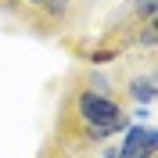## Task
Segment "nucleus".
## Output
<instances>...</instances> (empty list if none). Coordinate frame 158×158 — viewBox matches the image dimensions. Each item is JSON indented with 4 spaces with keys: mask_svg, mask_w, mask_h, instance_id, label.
<instances>
[{
    "mask_svg": "<svg viewBox=\"0 0 158 158\" xmlns=\"http://www.w3.org/2000/svg\"><path fill=\"white\" fill-rule=\"evenodd\" d=\"M90 158H115V144H111V140H108V144H101Z\"/></svg>",
    "mask_w": 158,
    "mask_h": 158,
    "instance_id": "0eeeda50",
    "label": "nucleus"
},
{
    "mask_svg": "<svg viewBox=\"0 0 158 158\" xmlns=\"http://www.w3.org/2000/svg\"><path fill=\"white\" fill-rule=\"evenodd\" d=\"M115 158H158V133L151 122H129L122 129V144H115Z\"/></svg>",
    "mask_w": 158,
    "mask_h": 158,
    "instance_id": "20e7f679",
    "label": "nucleus"
},
{
    "mask_svg": "<svg viewBox=\"0 0 158 158\" xmlns=\"http://www.w3.org/2000/svg\"><path fill=\"white\" fill-rule=\"evenodd\" d=\"M126 11H129L137 22H155V18H158V0H129Z\"/></svg>",
    "mask_w": 158,
    "mask_h": 158,
    "instance_id": "39448f33",
    "label": "nucleus"
},
{
    "mask_svg": "<svg viewBox=\"0 0 158 158\" xmlns=\"http://www.w3.org/2000/svg\"><path fill=\"white\" fill-rule=\"evenodd\" d=\"M108 72L115 90L122 94L129 108H151L158 97V72H155V50H129Z\"/></svg>",
    "mask_w": 158,
    "mask_h": 158,
    "instance_id": "f03ea898",
    "label": "nucleus"
},
{
    "mask_svg": "<svg viewBox=\"0 0 158 158\" xmlns=\"http://www.w3.org/2000/svg\"><path fill=\"white\" fill-rule=\"evenodd\" d=\"M40 4H43V0H15V11H11V15H15L18 22H25V18L32 15V11L40 7Z\"/></svg>",
    "mask_w": 158,
    "mask_h": 158,
    "instance_id": "423d86ee",
    "label": "nucleus"
},
{
    "mask_svg": "<svg viewBox=\"0 0 158 158\" xmlns=\"http://www.w3.org/2000/svg\"><path fill=\"white\" fill-rule=\"evenodd\" d=\"M72 15H76V0H43L22 25L32 29L36 36H58L61 29L72 25Z\"/></svg>",
    "mask_w": 158,
    "mask_h": 158,
    "instance_id": "7ed1b4c3",
    "label": "nucleus"
},
{
    "mask_svg": "<svg viewBox=\"0 0 158 158\" xmlns=\"http://www.w3.org/2000/svg\"><path fill=\"white\" fill-rule=\"evenodd\" d=\"M129 126V104L115 90L104 69H76L58 97V111L50 122L47 140L72 151H97L101 144L115 140Z\"/></svg>",
    "mask_w": 158,
    "mask_h": 158,
    "instance_id": "f257e3e1",
    "label": "nucleus"
},
{
    "mask_svg": "<svg viewBox=\"0 0 158 158\" xmlns=\"http://www.w3.org/2000/svg\"><path fill=\"white\" fill-rule=\"evenodd\" d=\"M0 11H7V15H11V11H15V0H0Z\"/></svg>",
    "mask_w": 158,
    "mask_h": 158,
    "instance_id": "6e6552de",
    "label": "nucleus"
}]
</instances>
